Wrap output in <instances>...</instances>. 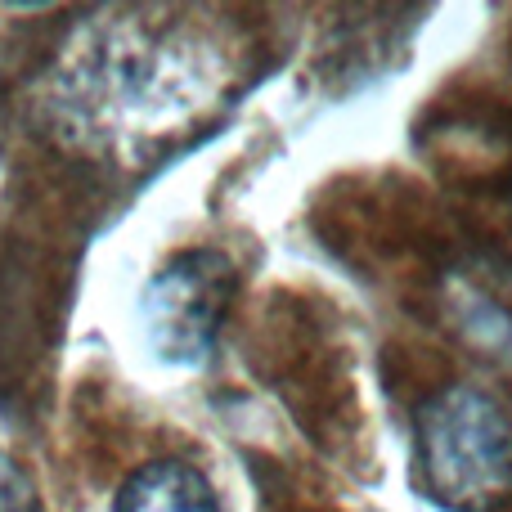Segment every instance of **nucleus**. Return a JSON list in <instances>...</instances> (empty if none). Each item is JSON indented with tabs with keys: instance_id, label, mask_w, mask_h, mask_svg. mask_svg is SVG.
Wrapping results in <instances>:
<instances>
[{
	"instance_id": "f257e3e1",
	"label": "nucleus",
	"mask_w": 512,
	"mask_h": 512,
	"mask_svg": "<svg viewBox=\"0 0 512 512\" xmlns=\"http://www.w3.org/2000/svg\"><path fill=\"white\" fill-rule=\"evenodd\" d=\"M418 463L445 508L486 512L512 495V414L486 387L454 382L418 409Z\"/></svg>"
},
{
	"instance_id": "f03ea898",
	"label": "nucleus",
	"mask_w": 512,
	"mask_h": 512,
	"mask_svg": "<svg viewBox=\"0 0 512 512\" xmlns=\"http://www.w3.org/2000/svg\"><path fill=\"white\" fill-rule=\"evenodd\" d=\"M234 292V265L216 248L180 252L149 279L140 319L167 364H203Z\"/></svg>"
},
{
	"instance_id": "7ed1b4c3",
	"label": "nucleus",
	"mask_w": 512,
	"mask_h": 512,
	"mask_svg": "<svg viewBox=\"0 0 512 512\" xmlns=\"http://www.w3.org/2000/svg\"><path fill=\"white\" fill-rule=\"evenodd\" d=\"M441 306L472 351L512 364V265L504 256L472 252L454 261L441 279Z\"/></svg>"
},
{
	"instance_id": "20e7f679",
	"label": "nucleus",
	"mask_w": 512,
	"mask_h": 512,
	"mask_svg": "<svg viewBox=\"0 0 512 512\" xmlns=\"http://www.w3.org/2000/svg\"><path fill=\"white\" fill-rule=\"evenodd\" d=\"M113 512H221V504H216L212 481L194 463L153 459L126 477Z\"/></svg>"
},
{
	"instance_id": "39448f33",
	"label": "nucleus",
	"mask_w": 512,
	"mask_h": 512,
	"mask_svg": "<svg viewBox=\"0 0 512 512\" xmlns=\"http://www.w3.org/2000/svg\"><path fill=\"white\" fill-rule=\"evenodd\" d=\"M0 512H41V499H36L27 472L0 450Z\"/></svg>"
}]
</instances>
